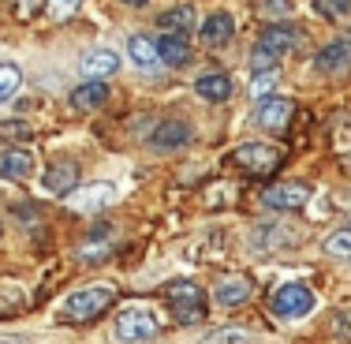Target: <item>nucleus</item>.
<instances>
[{"label": "nucleus", "instance_id": "a878e982", "mask_svg": "<svg viewBox=\"0 0 351 344\" xmlns=\"http://www.w3.org/2000/svg\"><path fill=\"white\" fill-rule=\"evenodd\" d=\"M112 255V240H90L82 243V262H105Z\"/></svg>", "mask_w": 351, "mask_h": 344}, {"label": "nucleus", "instance_id": "f8f14e48", "mask_svg": "<svg viewBox=\"0 0 351 344\" xmlns=\"http://www.w3.org/2000/svg\"><path fill=\"white\" fill-rule=\"evenodd\" d=\"M198 34H202L206 45L221 49V45H228V41L236 38V19H232L228 12H213V15H206V23H202Z\"/></svg>", "mask_w": 351, "mask_h": 344}, {"label": "nucleus", "instance_id": "c85d7f7f", "mask_svg": "<svg viewBox=\"0 0 351 344\" xmlns=\"http://www.w3.org/2000/svg\"><path fill=\"white\" fill-rule=\"evenodd\" d=\"M273 87H277V75H273V71H258L254 82H250V94H254V98H269Z\"/></svg>", "mask_w": 351, "mask_h": 344}, {"label": "nucleus", "instance_id": "6e6552de", "mask_svg": "<svg viewBox=\"0 0 351 344\" xmlns=\"http://www.w3.org/2000/svg\"><path fill=\"white\" fill-rule=\"evenodd\" d=\"M68 203L79 209V214H97V209H108L116 203V187L112 183H86L82 191H71Z\"/></svg>", "mask_w": 351, "mask_h": 344}, {"label": "nucleus", "instance_id": "bb28decb", "mask_svg": "<svg viewBox=\"0 0 351 344\" xmlns=\"http://www.w3.org/2000/svg\"><path fill=\"white\" fill-rule=\"evenodd\" d=\"M247 341H250L247 330H213V333H206L202 344H247Z\"/></svg>", "mask_w": 351, "mask_h": 344}, {"label": "nucleus", "instance_id": "f03ea898", "mask_svg": "<svg viewBox=\"0 0 351 344\" xmlns=\"http://www.w3.org/2000/svg\"><path fill=\"white\" fill-rule=\"evenodd\" d=\"M303 41V30H295V27H265L262 30V38H258V45H254V53H250V64L254 68H273V64L280 60L284 53H291V49Z\"/></svg>", "mask_w": 351, "mask_h": 344}, {"label": "nucleus", "instance_id": "0eeeda50", "mask_svg": "<svg viewBox=\"0 0 351 344\" xmlns=\"http://www.w3.org/2000/svg\"><path fill=\"white\" fill-rule=\"evenodd\" d=\"M262 203L269 209H303L311 203V187L306 183H273L262 191Z\"/></svg>", "mask_w": 351, "mask_h": 344}, {"label": "nucleus", "instance_id": "6ab92c4d", "mask_svg": "<svg viewBox=\"0 0 351 344\" xmlns=\"http://www.w3.org/2000/svg\"><path fill=\"white\" fill-rule=\"evenodd\" d=\"M195 94L198 98H206V102H228L232 98V79L228 75H221V71H210V75H202V79L195 82Z\"/></svg>", "mask_w": 351, "mask_h": 344}, {"label": "nucleus", "instance_id": "393cba45", "mask_svg": "<svg viewBox=\"0 0 351 344\" xmlns=\"http://www.w3.org/2000/svg\"><path fill=\"white\" fill-rule=\"evenodd\" d=\"M0 139L30 142V139H34V131H30V124H23V120H4V124H0Z\"/></svg>", "mask_w": 351, "mask_h": 344}, {"label": "nucleus", "instance_id": "9d476101", "mask_svg": "<svg viewBox=\"0 0 351 344\" xmlns=\"http://www.w3.org/2000/svg\"><path fill=\"white\" fill-rule=\"evenodd\" d=\"M291 120V102L288 98H258L254 105V124L258 128H284Z\"/></svg>", "mask_w": 351, "mask_h": 344}, {"label": "nucleus", "instance_id": "7c9ffc66", "mask_svg": "<svg viewBox=\"0 0 351 344\" xmlns=\"http://www.w3.org/2000/svg\"><path fill=\"white\" fill-rule=\"evenodd\" d=\"M123 4H131V8H142V4H146V0H123Z\"/></svg>", "mask_w": 351, "mask_h": 344}, {"label": "nucleus", "instance_id": "9b49d317", "mask_svg": "<svg viewBox=\"0 0 351 344\" xmlns=\"http://www.w3.org/2000/svg\"><path fill=\"white\" fill-rule=\"evenodd\" d=\"M191 139H195V135H191V128L183 120H165V124H157V128H154L149 146H154V150H183Z\"/></svg>", "mask_w": 351, "mask_h": 344}, {"label": "nucleus", "instance_id": "39448f33", "mask_svg": "<svg viewBox=\"0 0 351 344\" xmlns=\"http://www.w3.org/2000/svg\"><path fill=\"white\" fill-rule=\"evenodd\" d=\"M273 310H277L280 318H306L314 310V292L306 288L303 281L280 284L277 296H273Z\"/></svg>", "mask_w": 351, "mask_h": 344}, {"label": "nucleus", "instance_id": "2f4dec72", "mask_svg": "<svg viewBox=\"0 0 351 344\" xmlns=\"http://www.w3.org/2000/svg\"><path fill=\"white\" fill-rule=\"evenodd\" d=\"M0 344H15V341H0Z\"/></svg>", "mask_w": 351, "mask_h": 344}, {"label": "nucleus", "instance_id": "423d86ee", "mask_svg": "<svg viewBox=\"0 0 351 344\" xmlns=\"http://www.w3.org/2000/svg\"><path fill=\"white\" fill-rule=\"evenodd\" d=\"M157 333V318L142 307H128L123 314H116V337L123 344H142Z\"/></svg>", "mask_w": 351, "mask_h": 344}, {"label": "nucleus", "instance_id": "dca6fc26", "mask_svg": "<svg viewBox=\"0 0 351 344\" xmlns=\"http://www.w3.org/2000/svg\"><path fill=\"white\" fill-rule=\"evenodd\" d=\"M128 53H131V60H135L146 75H157V71L165 68L161 53H157V41H149V38H142V34H135V38L128 41Z\"/></svg>", "mask_w": 351, "mask_h": 344}, {"label": "nucleus", "instance_id": "7ed1b4c3", "mask_svg": "<svg viewBox=\"0 0 351 344\" xmlns=\"http://www.w3.org/2000/svg\"><path fill=\"white\" fill-rule=\"evenodd\" d=\"M165 296H169V303L176 307V322L195 325L206 318V292L198 288L195 281H172L169 288H165Z\"/></svg>", "mask_w": 351, "mask_h": 344}, {"label": "nucleus", "instance_id": "1a4fd4ad", "mask_svg": "<svg viewBox=\"0 0 351 344\" xmlns=\"http://www.w3.org/2000/svg\"><path fill=\"white\" fill-rule=\"evenodd\" d=\"M314 68L322 75H344L351 68V38H340V41H332V45H325L322 53H317Z\"/></svg>", "mask_w": 351, "mask_h": 344}, {"label": "nucleus", "instance_id": "4be33fe9", "mask_svg": "<svg viewBox=\"0 0 351 344\" xmlns=\"http://www.w3.org/2000/svg\"><path fill=\"white\" fill-rule=\"evenodd\" d=\"M19 82H23V75L15 64H0V102H8V98L19 90Z\"/></svg>", "mask_w": 351, "mask_h": 344}, {"label": "nucleus", "instance_id": "4468645a", "mask_svg": "<svg viewBox=\"0 0 351 344\" xmlns=\"http://www.w3.org/2000/svg\"><path fill=\"white\" fill-rule=\"evenodd\" d=\"M0 176L4 180H30L34 176V157L30 150H0Z\"/></svg>", "mask_w": 351, "mask_h": 344}, {"label": "nucleus", "instance_id": "f3484780", "mask_svg": "<svg viewBox=\"0 0 351 344\" xmlns=\"http://www.w3.org/2000/svg\"><path fill=\"white\" fill-rule=\"evenodd\" d=\"M120 71V56L112 53V49H90L86 56H82V75L86 79H108V75Z\"/></svg>", "mask_w": 351, "mask_h": 344}, {"label": "nucleus", "instance_id": "412c9836", "mask_svg": "<svg viewBox=\"0 0 351 344\" xmlns=\"http://www.w3.org/2000/svg\"><path fill=\"white\" fill-rule=\"evenodd\" d=\"M191 23H195V12H191L187 4H183V8H172V12L161 15V27H165V30H176V34H187Z\"/></svg>", "mask_w": 351, "mask_h": 344}, {"label": "nucleus", "instance_id": "aec40b11", "mask_svg": "<svg viewBox=\"0 0 351 344\" xmlns=\"http://www.w3.org/2000/svg\"><path fill=\"white\" fill-rule=\"evenodd\" d=\"M217 299H221L224 307H239L250 299V281L247 277H228V281L217 284Z\"/></svg>", "mask_w": 351, "mask_h": 344}, {"label": "nucleus", "instance_id": "f257e3e1", "mask_svg": "<svg viewBox=\"0 0 351 344\" xmlns=\"http://www.w3.org/2000/svg\"><path fill=\"white\" fill-rule=\"evenodd\" d=\"M116 303V292L112 288H79L71 292L68 299H64L60 307V322H94V318H101L108 307Z\"/></svg>", "mask_w": 351, "mask_h": 344}, {"label": "nucleus", "instance_id": "c756f323", "mask_svg": "<svg viewBox=\"0 0 351 344\" xmlns=\"http://www.w3.org/2000/svg\"><path fill=\"white\" fill-rule=\"evenodd\" d=\"M34 12H38V0H15V15L19 19H30Z\"/></svg>", "mask_w": 351, "mask_h": 344}, {"label": "nucleus", "instance_id": "2eb2a0df", "mask_svg": "<svg viewBox=\"0 0 351 344\" xmlns=\"http://www.w3.org/2000/svg\"><path fill=\"white\" fill-rule=\"evenodd\" d=\"M157 53H161V60L169 64V68H183V64L191 60L187 34H176V30H165V34L157 38Z\"/></svg>", "mask_w": 351, "mask_h": 344}, {"label": "nucleus", "instance_id": "ddd939ff", "mask_svg": "<svg viewBox=\"0 0 351 344\" xmlns=\"http://www.w3.org/2000/svg\"><path fill=\"white\" fill-rule=\"evenodd\" d=\"M79 187V165L75 161H53L45 169V191L53 195H71Z\"/></svg>", "mask_w": 351, "mask_h": 344}, {"label": "nucleus", "instance_id": "5701e85b", "mask_svg": "<svg viewBox=\"0 0 351 344\" xmlns=\"http://www.w3.org/2000/svg\"><path fill=\"white\" fill-rule=\"evenodd\" d=\"M311 8L317 15H325V19H344L351 12V0H311Z\"/></svg>", "mask_w": 351, "mask_h": 344}, {"label": "nucleus", "instance_id": "cd10ccee", "mask_svg": "<svg viewBox=\"0 0 351 344\" xmlns=\"http://www.w3.org/2000/svg\"><path fill=\"white\" fill-rule=\"evenodd\" d=\"M45 12L53 15L56 23H68L75 12H79V0H45Z\"/></svg>", "mask_w": 351, "mask_h": 344}, {"label": "nucleus", "instance_id": "20e7f679", "mask_svg": "<svg viewBox=\"0 0 351 344\" xmlns=\"http://www.w3.org/2000/svg\"><path fill=\"white\" fill-rule=\"evenodd\" d=\"M280 161H284V150L273 146V142H247L232 154V165H239L243 172H254V176L280 169Z\"/></svg>", "mask_w": 351, "mask_h": 344}, {"label": "nucleus", "instance_id": "a211bd4d", "mask_svg": "<svg viewBox=\"0 0 351 344\" xmlns=\"http://www.w3.org/2000/svg\"><path fill=\"white\" fill-rule=\"evenodd\" d=\"M105 102H108L105 79H86L82 87L71 90V108H79V113H86V108H101Z\"/></svg>", "mask_w": 351, "mask_h": 344}, {"label": "nucleus", "instance_id": "b1692460", "mask_svg": "<svg viewBox=\"0 0 351 344\" xmlns=\"http://www.w3.org/2000/svg\"><path fill=\"white\" fill-rule=\"evenodd\" d=\"M325 255L351 258V229H340L337 236H329V240H325Z\"/></svg>", "mask_w": 351, "mask_h": 344}]
</instances>
